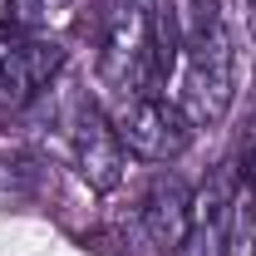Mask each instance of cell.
Listing matches in <instances>:
<instances>
[{
    "label": "cell",
    "instance_id": "obj_1",
    "mask_svg": "<svg viewBox=\"0 0 256 256\" xmlns=\"http://www.w3.org/2000/svg\"><path fill=\"white\" fill-rule=\"evenodd\" d=\"M178 50H182L178 108L192 118V128H217L236 98V50L212 0H188L178 25Z\"/></svg>",
    "mask_w": 256,
    "mask_h": 256
},
{
    "label": "cell",
    "instance_id": "obj_2",
    "mask_svg": "<svg viewBox=\"0 0 256 256\" xmlns=\"http://www.w3.org/2000/svg\"><path fill=\"white\" fill-rule=\"evenodd\" d=\"M114 128L124 138V148L143 162H172L188 153L192 143V118L162 94H128L114 114Z\"/></svg>",
    "mask_w": 256,
    "mask_h": 256
},
{
    "label": "cell",
    "instance_id": "obj_3",
    "mask_svg": "<svg viewBox=\"0 0 256 256\" xmlns=\"http://www.w3.org/2000/svg\"><path fill=\"white\" fill-rule=\"evenodd\" d=\"M242 168H217L202 188L192 192L188 226L172 256H232V232H236V212H242Z\"/></svg>",
    "mask_w": 256,
    "mask_h": 256
},
{
    "label": "cell",
    "instance_id": "obj_4",
    "mask_svg": "<svg viewBox=\"0 0 256 256\" xmlns=\"http://www.w3.org/2000/svg\"><path fill=\"white\" fill-rule=\"evenodd\" d=\"M64 69V50L54 40L25 30H0V114H20L50 89Z\"/></svg>",
    "mask_w": 256,
    "mask_h": 256
},
{
    "label": "cell",
    "instance_id": "obj_5",
    "mask_svg": "<svg viewBox=\"0 0 256 256\" xmlns=\"http://www.w3.org/2000/svg\"><path fill=\"white\" fill-rule=\"evenodd\" d=\"M69 153H74L79 178L94 192H114L128 172V148L118 138V128H114V118L98 104H79L74 128H69Z\"/></svg>",
    "mask_w": 256,
    "mask_h": 256
},
{
    "label": "cell",
    "instance_id": "obj_6",
    "mask_svg": "<svg viewBox=\"0 0 256 256\" xmlns=\"http://www.w3.org/2000/svg\"><path fill=\"white\" fill-rule=\"evenodd\" d=\"M188 207H192V192L178 178H153L148 192L128 212L133 246L138 252H153V256H172L178 242H182V226H188Z\"/></svg>",
    "mask_w": 256,
    "mask_h": 256
},
{
    "label": "cell",
    "instance_id": "obj_7",
    "mask_svg": "<svg viewBox=\"0 0 256 256\" xmlns=\"http://www.w3.org/2000/svg\"><path fill=\"white\" fill-rule=\"evenodd\" d=\"M40 178H44V168L34 158H0V188L10 197H34Z\"/></svg>",
    "mask_w": 256,
    "mask_h": 256
},
{
    "label": "cell",
    "instance_id": "obj_8",
    "mask_svg": "<svg viewBox=\"0 0 256 256\" xmlns=\"http://www.w3.org/2000/svg\"><path fill=\"white\" fill-rule=\"evenodd\" d=\"M242 162H246V168H242V178L256 188V133H252V148H246V158H242Z\"/></svg>",
    "mask_w": 256,
    "mask_h": 256
},
{
    "label": "cell",
    "instance_id": "obj_9",
    "mask_svg": "<svg viewBox=\"0 0 256 256\" xmlns=\"http://www.w3.org/2000/svg\"><path fill=\"white\" fill-rule=\"evenodd\" d=\"M252 256H256V232H252Z\"/></svg>",
    "mask_w": 256,
    "mask_h": 256
}]
</instances>
